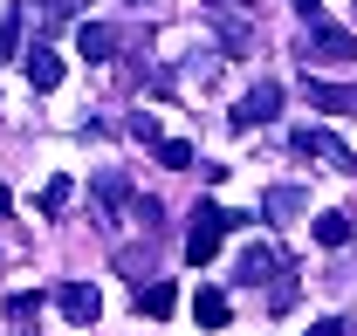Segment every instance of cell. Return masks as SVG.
<instances>
[{
  "label": "cell",
  "instance_id": "5bb4252c",
  "mask_svg": "<svg viewBox=\"0 0 357 336\" xmlns=\"http://www.w3.org/2000/svg\"><path fill=\"white\" fill-rule=\"evenodd\" d=\"M192 316H199L206 330H227V316H234V309H227V295H220V289H199V302H192Z\"/></svg>",
  "mask_w": 357,
  "mask_h": 336
},
{
  "label": "cell",
  "instance_id": "8fae6325",
  "mask_svg": "<svg viewBox=\"0 0 357 336\" xmlns=\"http://www.w3.org/2000/svg\"><path fill=\"white\" fill-rule=\"evenodd\" d=\"M303 206H310V192H303V185H275V192L261 199V220H296Z\"/></svg>",
  "mask_w": 357,
  "mask_h": 336
},
{
  "label": "cell",
  "instance_id": "d6986e66",
  "mask_svg": "<svg viewBox=\"0 0 357 336\" xmlns=\"http://www.w3.org/2000/svg\"><path fill=\"white\" fill-rule=\"evenodd\" d=\"M69 192H76V185H69L62 171H55V178H48V185H42V213H48V220H55V213L69 206Z\"/></svg>",
  "mask_w": 357,
  "mask_h": 336
},
{
  "label": "cell",
  "instance_id": "9a60e30c",
  "mask_svg": "<svg viewBox=\"0 0 357 336\" xmlns=\"http://www.w3.org/2000/svg\"><path fill=\"white\" fill-rule=\"evenodd\" d=\"M96 192H103V206H124V213H131V199H137L124 171H96Z\"/></svg>",
  "mask_w": 357,
  "mask_h": 336
},
{
  "label": "cell",
  "instance_id": "7c38bea8",
  "mask_svg": "<svg viewBox=\"0 0 357 336\" xmlns=\"http://www.w3.org/2000/svg\"><path fill=\"white\" fill-rule=\"evenodd\" d=\"M213 28H220V48H227V55H248V48H255V28L234 21L227 7H213Z\"/></svg>",
  "mask_w": 357,
  "mask_h": 336
},
{
  "label": "cell",
  "instance_id": "ac0fdd59",
  "mask_svg": "<svg viewBox=\"0 0 357 336\" xmlns=\"http://www.w3.org/2000/svg\"><path fill=\"white\" fill-rule=\"evenodd\" d=\"M14 42H21V7H0V62H14Z\"/></svg>",
  "mask_w": 357,
  "mask_h": 336
},
{
  "label": "cell",
  "instance_id": "30bf717a",
  "mask_svg": "<svg viewBox=\"0 0 357 336\" xmlns=\"http://www.w3.org/2000/svg\"><path fill=\"white\" fill-rule=\"evenodd\" d=\"M21 69H28V83L42 89V96L62 83V55H55V48H28V55H21Z\"/></svg>",
  "mask_w": 357,
  "mask_h": 336
},
{
  "label": "cell",
  "instance_id": "6da1fadb",
  "mask_svg": "<svg viewBox=\"0 0 357 336\" xmlns=\"http://www.w3.org/2000/svg\"><path fill=\"white\" fill-rule=\"evenodd\" d=\"M220 240H227V213L213 206V199H199L192 220H185V261H192V268H206V261L220 254Z\"/></svg>",
  "mask_w": 357,
  "mask_h": 336
},
{
  "label": "cell",
  "instance_id": "2e32d148",
  "mask_svg": "<svg viewBox=\"0 0 357 336\" xmlns=\"http://www.w3.org/2000/svg\"><path fill=\"white\" fill-rule=\"evenodd\" d=\"M192 158H199V151H192L185 137H158V165L165 171H192Z\"/></svg>",
  "mask_w": 357,
  "mask_h": 336
},
{
  "label": "cell",
  "instance_id": "e0dca14e",
  "mask_svg": "<svg viewBox=\"0 0 357 336\" xmlns=\"http://www.w3.org/2000/svg\"><path fill=\"white\" fill-rule=\"evenodd\" d=\"M131 220L144 227V234H158V227H165V206H158L151 192H137V199H131Z\"/></svg>",
  "mask_w": 357,
  "mask_h": 336
},
{
  "label": "cell",
  "instance_id": "8992f818",
  "mask_svg": "<svg viewBox=\"0 0 357 336\" xmlns=\"http://www.w3.org/2000/svg\"><path fill=\"white\" fill-rule=\"evenodd\" d=\"M303 96H310V110H323V117H351L357 110L351 83H316V76H303Z\"/></svg>",
  "mask_w": 357,
  "mask_h": 336
},
{
  "label": "cell",
  "instance_id": "7402d4cb",
  "mask_svg": "<svg viewBox=\"0 0 357 336\" xmlns=\"http://www.w3.org/2000/svg\"><path fill=\"white\" fill-rule=\"evenodd\" d=\"M310 336H351V323L344 316H323V323H310Z\"/></svg>",
  "mask_w": 357,
  "mask_h": 336
},
{
  "label": "cell",
  "instance_id": "484cf974",
  "mask_svg": "<svg viewBox=\"0 0 357 336\" xmlns=\"http://www.w3.org/2000/svg\"><path fill=\"white\" fill-rule=\"evenodd\" d=\"M206 7H234V0H206Z\"/></svg>",
  "mask_w": 357,
  "mask_h": 336
},
{
  "label": "cell",
  "instance_id": "cb8c5ba5",
  "mask_svg": "<svg viewBox=\"0 0 357 336\" xmlns=\"http://www.w3.org/2000/svg\"><path fill=\"white\" fill-rule=\"evenodd\" d=\"M289 7H296L303 21H323V0H289Z\"/></svg>",
  "mask_w": 357,
  "mask_h": 336
},
{
  "label": "cell",
  "instance_id": "277c9868",
  "mask_svg": "<svg viewBox=\"0 0 357 336\" xmlns=\"http://www.w3.org/2000/svg\"><path fill=\"white\" fill-rule=\"evenodd\" d=\"M275 110H282V83H255L248 96H241V103H234V117H227V124L248 137V130H261L268 117H275Z\"/></svg>",
  "mask_w": 357,
  "mask_h": 336
},
{
  "label": "cell",
  "instance_id": "d4e9b609",
  "mask_svg": "<svg viewBox=\"0 0 357 336\" xmlns=\"http://www.w3.org/2000/svg\"><path fill=\"white\" fill-rule=\"evenodd\" d=\"M0 213H14V192H7V185H0Z\"/></svg>",
  "mask_w": 357,
  "mask_h": 336
},
{
  "label": "cell",
  "instance_id": "ba28073f",
  "mask_svg": "<svg viewBox=\"0 0 357 336\" xmlns=\"http://www.w3.org/2000/svg\"><path fill=\"white\" fill-rule=\"evenodd\" d=\"M76 48H83V62H110V55L124 48V35L103 28V21H83V28H76Z\"/></svg>",
  "mask_w": 357,
  "mask_h": 336
},
{
  "label": "cell",
  "instance_id": "3957f363",
  "mask_svg": "<svg viewBox=\"0 0 357 336\" xmlns=\"http://www.w3.org/2000/svg\"><path fill=\"white\" fill-rule=\"evenodd\" d=\"M289 144H296V151H303V158H323V165H337V171H351L357 178V151L351 144H344V137H337V130H296V137H289Z\"/></svg>",
  "mask_w": 357,
  "mask_h": 336
},
{
  "label": "cell",
  "instance_id": "603a6c76",
  "mask_svg": "<svg viewBox=\"0 0 357 336\" xmlns=\"http://www.w3.org/2000/svg\"><path fill=\"white\" fill-rule=\"evenodd\" d=\"M83 7H89V0H48V14H55V21H76Z\"/></svg>",
  "mask_w": 357,
  "mask_h": 336
},
{
  "label": "cell",
  "instance_id": "4316f807",
  "mask_svg": "<svg viewBox=\"0 0 357 336\" xmlns=\"http://www.w3.org/2000/svg\"><path fill=\"white\" fill-rule=\"evenodd\" d=\"M131 7H151V0H131Z\"/></svg>",
  "mask_w": 357,
  "mask_h": 336
},
{
  "label": "cell",
  "instance_id": "5b68a950",
  "mask_svg": "<svg viewBox=\"0 0 357 336\" xmlns=\"http://www.w3.org/2000/svg\"><path fill=\"white\" fill-rule=\"evenodd\" d=\"M55 302H62V316H69L76 330H89V323L103 316V295H96V282H62V289H55Z\"/></svg>",
  "mask_w": 357,
  "mask_h": 336
},
{
  "label": "cell",
  "instance_id": "4fadbf2b",
  "mask_svg": "<svg viewBox=\"0 0 357 336\" xmlns=\"http://www.w3.org/2000/svg\"><path fill=\"white\" fill-rule=\"evenodd\" d=\"M351 234H357L351 213H316V247H344Z\"/></svg>",
  "mask_w": 357,
  "mask_h": 336
},
{
  "label": "cell",
  "instance_id": "ffe728a7",
  "mask_svg": "<svg viewBox=\"0 0 357 336\" xmlns=\"http://www.w3.org/2000/svg\"><path fill=\"white\" fill-rule=\"evenodd\" d=\"M117 268L137 275V282H151V247H124V254H117Z\"/></svg>",
  "mask_w": 357,
  "mask_h": 336
},
{
  "label": "cell",
  "instance_id": "44dd1931",
  "mask_svg": "<svg viewBox=\"0 0 357 336\" xmlns=\"http://www.w3.org/2000/svg\"><path fill=\"white\" fill-rule=\"evenodd\" d=\"M42 316V295H7V323H35Z\"/></svg>",
  "mask_w": 357,
  "mask_h": 336
},
{
  "label": "cell",
  "instance_id": "7a4b0ae2",
  "mask_svg": "<svg viewBox=\"0 0 357 336\" xmlns=\"http://www.w3.org/2000/svg\"><path fill=\"white\" fill-rule=\"evenodd\" d=\"M296 55H303V69L310 62H357V35L351 28H330V21H310L303 42H296Z\"/></svg>",
  "mask_w": 357,
  "mask_h": 336
},
{
  "label": "cell",
  "instance_id": "9c48e42d",
  "mask_svg": "<svg viewBox=\"0 0 357 336\" xmlns=\"http://www.w3.org/2000/svg\"><path fill=\"white\" fill-rule=\"evenodd\" d=\"M137 309H144L151 323H165V316L178 309V289H172V282H158V275H151V282H137Z\"/></svg>",
  "mask_w": 357,
  "mask_h": 336
},
{
  "label": "cell",
  "instance_id": "52a82bcc",
  "mask_svg": "<svg viewBox=\"0 0 357 336\" xmlns=\"http://www.w3.org/2000/svg\"><path fill=\"white\" fill-rule=\"evenodd\" d=\"M268 275H289V261H282L275 247H248L241 261H234V282H248V289H255V282H268Z\"/></svg>",
  "mask_w": 357,
  "mask_h": 336
}]
</instances>
